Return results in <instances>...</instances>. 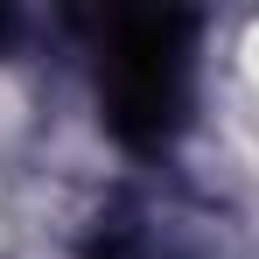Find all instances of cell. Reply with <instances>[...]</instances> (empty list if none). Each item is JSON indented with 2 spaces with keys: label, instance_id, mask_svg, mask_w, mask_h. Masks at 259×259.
<instances>
[{
  "label": "cell",
  "instance_id": "cell-1",
  "mask_svg": "<svg viewBox=\"0 0 259 259\" xmlns=\"http://www.w3.org/2000/svg\"><path fill=\"white\" fill-rule=\"evenodd\" d=\"M196 14L133 7L98 35V119L126 154H168L196 105Z\"/></svg>",
  "mask_w": 259,
  "mask_h": 259
},
{
  "label": "cell",
  "instance_id": "cell-2",
  "mask_svg": "<svg viewBox=\"0 0 259 259\" xmlns=\"http://www.w3.org/2000/svg\"><path fill=\"white\" fill-rule=\"evenodd\" d=\"M84 259H175V252L161 238H147L140 224H98L91 245H84Z\"/></svg>",
  "mask_w": 259,
  "mask_h": 259
},
{
  "label": "cell",
  "instance_id": "cell-3",
  "mask_svg": "<svg viewBox=\"0 0 259 259\" xmlns=\"http://www.w3.org/2000/svg\"><path fill=\"white\" fill-rule=\"evenodd\" d=\"M7 28H14V14H7V7H0V42H7Z\"/></svg>",
  "mask_w": 259,
  "mask_h": 259
}]
</instances>
